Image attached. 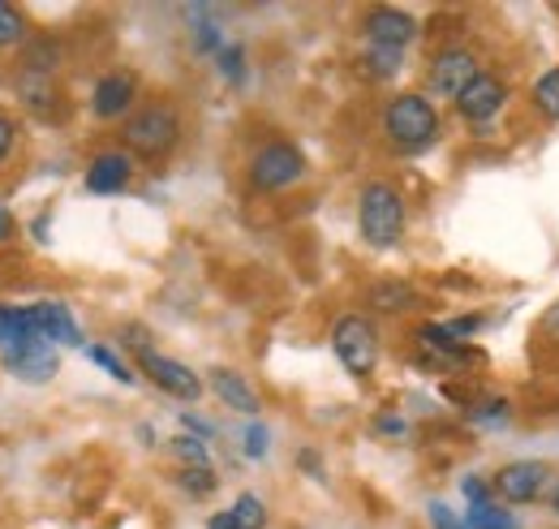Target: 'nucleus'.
<instances>
[{
	"instance_id": "20e7f679",
	"label": "nucleus",
	"mask_w": 559,
	"mask_h": 529,
	"mask_svg": "<svg viewBox=\"0 0 559 529\" xmlns=\"http://www.w3.org/2000/svg\"><path fill=\"white\" fill-rule=\"evenodd\" d=\"M297 177H301V151L288 146V142H267V146L254 155V164H250V181H254L259 190H284V186H293Z\"/></svg>"
},
{
	"instance_id": "b1692460",
	"label": "nucleus",
	"mask_w": 559,
	"mask_h": 529,
	"mask_svg": "<svg viewBox=\"0 0 559 529\" xmlns=\"http://www.w3.org/2000/svg\"><path fill=\"white\" fill-rule=\"evenodd\" d=\"M181 482H186V486H190L194 495H207L211 486H215V478H211V469H207V465H190V469L181 473Z\"/></svg>"
},
{
	"instance_id": "0eeeda50",
	"label": "nucleus",
	"mask_w": 559,
	"mask_h": 529,
	"mask_svg": "<svg viewBox=\"0 0 559 529\" xmlns=\"http://www.w3.org/2000/svg\"><path fill=\"white\" fill-rule=\"evenodd\" d=\"M543 482H547V465H538V461L503 465V469L495 473V491H499L508 504H530V499H538Z\"/></svg>"
},
{
	"instance_id": "473e14b6",
	"label": "nucleus",
	"mask_w": 559,
	"mask_h": 529,
	"mask_svg": "<svg viewBox=\"0 0 559 529\" xmlns=\"http://www.w3.org/2000/svg\"><path fill=\"white\" fill-rule=\"evenodd\" d=\"M9 237H13V215L0 207V242H9Z\"/></svg>"
},
{
	"instance_id": "6ab92c4d",
	"label": "nucleus",
	"mask_w": 559,
	"mask_h": 529,
	"mask_svg": "<svg viewBox=\"0 0 559 529\" xmlns=\"http://www.w3.org/2000/svg\"><path fill=\"white\" fill-rule=\"evenodd\" d=\"M534 104H538L551 121H559V69H551V73L538 78V86H534Z\"/></svg>"
},
{
	"instance_id": "7c9ffc66",
	"label": "nucleus",
	"mask_w": 559,
	"mask_h": 529,
	"mask_svg": "<svg viewBox=\"0 0 559 529\" xmlns=\"http://www.w3.org/2000/svg\"><path fill=\"white\" fill-rule=\"evenodd\" d=\"M465 495H469L474 504H487V486H483L478 478H465Z\"/></svg>"
},
{
	"instance_id": "72a5a7b5",
	"label": "nucleus",
	"mask_w": 559,
	"mask_h": 529,
	"mask_svg": "<svg viewBox=\"0 0 559 529\" xmlns=\"http://www.w3.org/2000/svg\"><path fill=\"white\" fill-rule=\"evenodd\" d=\"M556 513H559V491H556Z\"/></svg>"
},
{
	"instance_id": "412c9836",
	"label": "nucleus",
	"mask_w": 559,
	"mask_h": 529,
	"mask_svg": "<svg viewBox=\"0 0 559 529\" xmlns=\"http://www.w3.org/2000/svg\"><path fill=\"white\" fill-rule=\"evenodd\" d=\"M418 336L430 349H443V353H456V349H461V336L452 328H435V324H430V328H421Z\"/></svg>"
},
{
	"instance_id": "5701e85b",
	"label": "nucleus",
	"mask_w": 559,
	"mask_h": 529,
	"mask_svg": "<svg viewBox=\"0 0 559 529\" xmlns=\"http://www.w3.org/2000/svg\"><path fill=\"white\" fill-rule=\"evenodd\" d=\"M91 362H99V366H104L112 379H121V384H130V379H134V375L112 357V349H104V344H95V349H91Z\"/></svg>"
},
{
	"instance_id": "dca6fc26",
	"label": "nucleus",
	"mask_w": 559,
	"mask_h": 529,
	"mask_svg": "<svg viewBox=\"0 0 559 529\" xmlns=\"http://www.w3.org/2000/svg\"><path fill=\"white\" fill-rule=\"evenodd\" d=\"M211 388H215V397L224 400V404H233V409H241V413H254V409H259V397L246 388V379H241L237 371H215V375H211Z\"/></svg>"
},
{
	"instance_id": "f03ea898",
	"label": "nucleus",
	"mask_w": 559,
	"mask_h": 529,
	"mask_svg": "<svg viewBox=\"0 0 559 529\" xmlns=\"http://www.w3.org/2000/svg\"><path fill=\"white\" fill-rule=\"evenodd\" d=\"M332 344H336V357L345 362L349 375H370L379 362V336L370 328V319H361V315H345L332 328Z\"/></svg>"
},
{
	"instance_id": "423d86ee",
	"label": "nucleus",
	"mask_w": 559,
	"mask_h": 529,
	"mask_svg": "<svg viewBox=\"0 0 559 529\" xmlns=\"http://www.w3.org/2000/svg\"><path fill=\"white\" fill-rule=\"evenodd\" d=\"M126 142L142 155H164L177 142V117L173 108H146L126 126Z\"/></svg>"
},
{
	"instance_id": "c756f323",
	"label": "nucleus",
	"mask_w": 559,
	"mask_h": 529,
	"mask_svg": "<svg viewBox=\"0 0 559 529\" xmlns=\"http://www.w3.org/2000/svg\"><path fill=\"white\" fill-rule=\"evenodd\" d=\"M543 336H551V340H559V302L543 315Z\"/></svg>"
},
{
	"instance_id": "9d476101",
	"label": "nucleus",
	"mask_w": 559,
	"mask_h": 529,
	"mask_svg": "<svg viewBox=\"0 0 559 529\" xmlns=\"http://www.w3.org/2000/svg\"><path fill=\"white\" fill-rule=\"evenodd\" d=\"M414 17L409 13H401V9H374L370 17H366V39L374 44V48H392V52H401L409 39H414Z\"/></svg>"
},
{
	"instance_id": "aec40b11",
	"label": "nucleus",
	"mask_w": 559,
	"mask_h": 529,
	"mask_svg": "<svg viewBox=\"0 0 559 529\" xmlns=\"http://www.w3.org/2000/svg\"><path fill=\"white\" fill-rule=\"evenodd\" d=\"M414 302V293L405 289V284H379L374 289V306H383V310H401V306H409Z\"/></svg>"
},
{
	"instance_id": "1a4fd4ad",
	"label": "nucleus",
	"mask_w": 559,
	"mask_h": 529,
	"mask_svg": "<svg viewBox=\"0 0 559 529\" xmlns=\"http://www.w3.org/2000/svg\"><path fill=\"white\" fill-rule=\"evenodd\" d=\"M474 78H478V61H474L469 52H443V57L430 66V86H435L439 95H452V99H461Z\"/></svg>"
},
{
	"instance_id": "cd10ccee",
	"label": "nucleus",
	"mask_w": 559,
	"mask_h": 529,
	"mask_svg": "<svg viewBox=\"0 0 559 529\" xmlns=\"http://www.w3.org/2000/svg\"><path fill=\"white\" fill-rule=\"evenodd\" d=\"M219 69L237 82V78H241V48H224V52H219Z\"/></svg>"
},
{
	"instance_id": "a211bd4d",
	"label": "nucleus",
	"mask_w": 559,
	"mask_h": 529,
	"mask_svg": "<svg viewBox=\"0 0 559 529\" xmlns=\"http://www.w3.org/2000/svg\"><path fill=\"white\" fill-rule=\"evenodd\" d=\"M465 529H516V521H512L503 508L474 504V508H469V517H465Z\"/></svg>"
},
{
	"instance_id": "7ed1b4c3",
	"label": "nucleus",
	"mask_w": 559,
	"mask_h": 529,
	"mask_svg": "<svg viewBox=\"0 0 559 529\" xmlns=\"http://www.w3.org/2000/svg\"><path fill=\"white\" fill-rule=\"evenodd\" d=\"M383 126H388V133H392L401 146H421V142L435 138L439 117H435V108H430L421 95H401V99L388 108Z\"/></svg>"
},
{
	"instance_id": "4be33fe9",
	"label": "nucleus",
	"mask_w": 559,
	"mask_h": 529,
	"mask_svg": "<svg viewBox=\"0 0 559 529\" xmlns=\"http://www.w3.org/2000/svg\"><path fill=\"white\" fill-rule=\"evenodd\" d=\"M22 39V17L0 0V48H9V44H17Z\"/></svg>"
},
{
	"instance_id": "bb28decb",
	"label": "nucleus",
	"mask_w": 559,
	"mask_h": 529,
	"mask_svg": "<svg viewBox=\"0 0 559 529\" xmlns=\"http://www.w3.org/2000/svg\"><path fill=\"white\" fill-rule=\"evenodd\" d=\"M246 452H250V457H263V452H267V431H263V426H250V431H246Z\"/></svg>"
},
{
	"instance_id": "9b49d317",
	"label": "nucleus",
	"mask_w": 559,
	"mask_h": 529,
	"mask_svg": "<svg viewBox=\"0 0 559 529\" xmlns=\"http://www.w3.org/2000/svg\"><path fill=\"white\" fill-rule=\"evenodd\" d=\"M499 104H503V82H499V78H487V73H478V78L469 82V91L456 99L461 117H469V121H487V117H495Z\"/></svg>"
},
{
	"instance_id": "39448f33",
	"label": "nucleus",
	"mask_w": 559,
	"mask_h": 529,
	"mask_svg": "<svg viewBox=\"0 0 559 529\" xmlns=\"http://www.w3.org/2000/svg\"><path fill=\"white\" fill-rule=\"evenodd\" d=\"M4 366H9V375L22 379V384H48V379L61 371L57 353H52L48 340H39V336L9 344V349H4Z\"/></svg>"
},
{
	"instance_id": "f3484780",
	"label": "nucleus",
	"mask_w": 559,
	"mask_h": 529,
	"mask_svg": "<svg viewBox=\"0 0 559 529\" xmlns=\"http://www.w3.org/2000/svg\"><path fill=\"white\" fill-rule=\"evenodd\" d=\"M35 336V319L31 310H13V306H0V344H17V340H31Z\"/></svg>"
},
{
	"instance_id": "2eb2a0df",
	"label": "nucleus",
	"mask_w": 559,
	"mask_h": 529,
	"mask_svg": "<svg viewBox=\"0 0 559 529\" xmlns=\"http://www.w3.org/2000/svg\"><path fill=\"white\" fill-rule=\"evenodd\" d=\"M263 521H267L263 499L259 495H241L228 513H215L207 521V529H263Z\"/></svg>"
},
{
	"instance_id": "f257e3e1",
	"label": "nucleus",
	"mask_w": 559,
	"mask_h": 529,
	"mask_svg": "<svg viewBox=\"0 0 559 529\" xmlns=\"http://www.w3.org/2000/svg\"><path fill=\"white\" fill-rule=\"evenodd\" d=\"M357 220H361V233H366L370 246H392L401 237V228H405V202L388 181H370L361 190Z\"/></svg>"
},
{
	"instance_id": "f8f14e48",
	"label": "nucleus",
	"mask_w": 559,
	"mask_h": 529,
	"mask_svg": "<svg viewBox=\"0 0 559 529\" xmlns=\"http://www.w3.org/2000/svg\"><path fill=\"white\" fill-rule=\"evenodd\" d=\"M126 181H130V160L121 151H108L86 168V190L91 195H117V190H126Z\"/></svg>"
},
{
	"instance_id": "a878e982",
	"label": "nucleus",
	"mask_w": 559,
	"mask_h": 529,
	"mask_svg": "<svg viewBox=\"0 0 559 529\" xmlns=\"http://www.w3.org/2000/svg\"><path fill=\"white\" fill-rule=\"evenodd\" d=\"M177 457H186V461H194V465H207L203 444H199V439H190V435H181V439H177Z\"/></svg>"
},
{
	"instance_id": "ddd939ff",
	"label": "nucleus",
	"mask_w": 559,
	"mask_h": 529,
	"mask_svg": "<svg viewBox=\"0 0 559 529\" xmlns=\"http://www.w3.org/2000/svg\"><path fill=\"white\" fill-rule=\"evenodd\" d=\"M31 319H35V336H39V340L52 336V340H61V344H82L78 324H73V315L61 302H39V306H31Z\"/></svg>"
},
{
	"instance_id": "393cba45",
	"label": "nucleus",
	"mask_w": 559,
	"mask_h": 529,
	"mask_svg": "<svg viewBox=\"0 0 559 529\" xmlns=\"http://www.w3.org/2000/svg\"><path fill=\"white\" fill-rule=\"evenodd\" d=\"M190 17L199 22V26H194V31H199V48H215L219 35H215V26L207 22V13H203V9H190Z\"/></svg>"
},
{
	"instance_id": "2f4dec72",
	"label": "nucleus",
	"mask_w": 559,
	"mask_h": 529,
	"mask_svg": "<svg viewBox=\"0 0 559 529\" xmlns=\"http://www.w3.org/2000/svg\"><path fill=\"white\" fill-rule=\"evenodd\" d=\"M9 146H13V126H9L4 117H0V160L9 155Z\"/></svg>"
},
{
	"instance_id": "4468645a",
	"label": "nucleus",
	"mask_w": 559,
	"mask_h": 529,
	"mask_svg": "<svg viewBox=\"0 0 559 529\" xmlns=\"http://www.w3.org/2000/svg\"><path fill=\"white\" fill-rule=\"evenodd\" d=\"M134 99V78L130 73H108L99 86H95V113L99 117H121Z\"/></svg>"
},
{
	"instance_id": "c85d7f7f",
	"label": "nucleus",
	"mask_w": 559,
	"mask_h": 529,
	"mask_svg": "<svg viewBox=\"0 0 559 529\" xmlns=\"http://www.w3.org/2000/svg\"><path fill=\"white\" fill-rule=\"evenodd\" d=\"M430 521H435V529H465L452 513H448V508H443V504H435V508H430Z\"/></svg>"
},
{
	"instance_id": "6e6552de",
	"label": "nucleus",
	"mask_w": 559,
	"mask_h": 529,
	"mask_svg": "<svg viewBox=\"0 0 559 529\" xmlns=\"http://www.w3.org/2000/svg\"><path fill=\"white\" fill-rule=\"evenodd\" d=\"M142 371L151 375V384H159L164 392H173V397L181 400H199L203 392V384H199V375L194 371H186L181 362H173V357H159V353H142Z\"/></svg>"
}]
</instances>
